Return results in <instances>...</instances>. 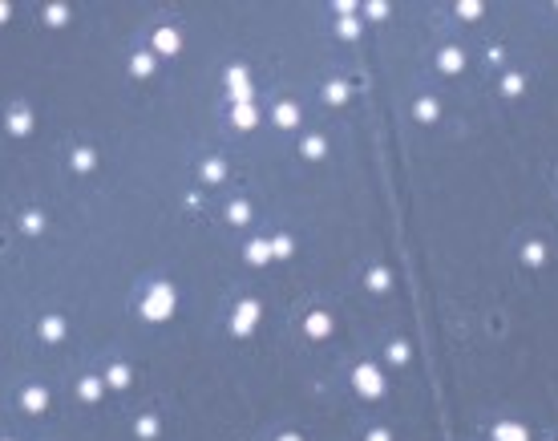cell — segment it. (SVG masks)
Returning a JSON list of instances; mask_svg holds the SVG:
<instances>
[{"mask_svg":"<svg viewBox=\"0 0 558 441\" xmlns=\"http://www.w3.org/2000/svg\"><path fill=\"white\" fill-rule=\"evenodd\" d=\"M368 288L372 291H388V288H393V276H388L385 267H372V271H368Z\"/></svg>","mask_w":558,"mask_h":441,"instance_id":"25","label":"cell"},{"mask_svg":"<svg viewBox=\"0 0 558 441\" xmlns=\"http://www.w3.org/2000/svg\"><path fill=\"white\" fill-rule=\"evenodd\" d=\"M352 385H356V393H360V397H368V401L385 397V373H381L376 365H356Z\"/></svg>","mask_w":558,"mask_h":441,"instance_id":"2","label":"cell"},{"mask_svg":"<svg viewBox=\"0 0 558 441\" xmlns=\"http://www.w3.org/2000/svg\"><path fill=\"white\" fill-rule=\"evenodd\" d=\"M522 264H526V267H542L546 264V243L542 239L522 243Z\"/></svg>","mask_w":558,"mask_h":441,"instance_id":"13","label":"cell"},{"mask_svg":"<svg viewBox=\"0 0 558 441\" xmlns=\"http://www.w3.org/2000/svg\"><path fill=\"white\" fill-rule=\"evenodd\" d=\"M364 13H368L372 21H385V16H388V4H385V0H372V4L364 9Z\"/></svg>","mask_w":558,"mask_h":441,"instance_id":"31","label":"cell"},{"mask_svg":"<svg viewBox=\"0 0 558 441\" xmlns=\"http://www.w3.org/2000/svg\"><path fill=\"white\" fill-rule=\"evenodd\" d=\"M348 93H352L348 81H328V85H324V101H328V105H344Z\"/></svg>","mask_w":558,"mask_h":441,"instance_id":"17","label":"cell"},{"mask_svg":"<svg viewBox=\"0 0 558 441\" xmlns=\"http://www.w3.org/2000/svg\"><path fill=\"white\" fill-rule=\"evenodd\" d=\"M178 45H182V41H178V33H174V28H154V49L158 53H166V57H174V53H178Z\"/></svg>","mask_w":558,"mask_h":441,"instance_id":"9","label":"cell"},{"mask_svg":"<svg viewBox=\"0 0 558 441\" xmlns=\"http://www.w3.org/2000/svg\"><path fill=\"white\" fill-rule=\"evenodd\" d=\"M49 25H65V4H49Z\"/></svg>","mask_w":558,"mask_h":441,"instance_id":"33","label":"cell"},{"mask_svg":"<svg viewBox=\"0 0 558 441\" xmlns=\"http://www.w3.org/2000/svg\"><path fill=\"white\" fill-rule=\"evenodd\" d=\"M73 166H77V170H89V166H93V150H77L73 154Z\"/></svg>","mask_w":558,"mask_h":441,"instance_id":"32","label":"cell"},{"mask_svg":"<svg viewBox=\"0 0 558 441\" xmlns=\"http://www.w3.org/2000/svg\"><path fill=\"white\" fill-rule=\"evenodd\" d=\"M29 126H33V122H29L25 110H16V114L9 118V130H13V134H29Z\"/></svg>","mask_w":558,"mask_h":441,"instance_id":"30","label":"cell"},{"mask_svg":"<svg viewBox=\"0 0 558 441\" xmlns=\"http://www.w3.org/2000/svg\"><path fill=\"white\" fill-rule=\"evenodd\" d=\"M41 336H45L49 344H57V341L65 336V320H61V316H49V320L41 324Z\"/></svg>","mask_w":558,"mask_h":441,"instance_id":"20","label":"cell"},{"mask_svg":"<svg viewBox=\"0 0 558 441\" xmlns=\"http://www.w3.org/2000/svg\"><path fill=\"white\" fill-rule=\"evenodd\" d=\"M130 69H134V77H150L154 73V57H150V53H138L134 61H130Z\"/></svg>","mask_w":558,"mask_h":441,"instance_id":"28","label":"cell"},{"mask_svg":"<svg viewBox=\"0 0 558 441\" xmlns=\"http://www.w3.org/2000/svg\"><path fill=\"white\" fill-rule=\"evenodd\" d=\"M227 223H235V227H247V223H251V207H247L243 199L231 202V207H227Z\"/></svg>","mask_w":558,"mask_h":441,"instance_id":"19","label":"cell"},{"mask_svg":"<svg viewBox=\"0 0 558 441\" xmlns=\"http://www.w3.org/2000/svg\"><path fill=\"white\" fill-rule=\"evenodd\" d=\"M437 69H441V73H461V69H465V53L458 49V45H449V49H441L437 53Z\"/></svg>","mask_w":558,"mask_h":441,"instance_id":"7","label":"cell"},{"mask_svg":"<svg viewBox=\"0 0 558 441\" xmlns=\"http://www.w3.org/2000/svg\"><path fill=\"white\" fill-rule=\"evenodd\" d=\"M202 178H207V182H223V178H227V162H223V158L202 162Z\"/></svg>","mask_w":558,"mask_h":441,"instance_id":"22","label":"cell"},{"mask_svg":"<svg viewBox=\"0 0 558 441\" xmlns=\"http://www.w3.org/2000/svg\"><path fill=\"white\" fill-rule=\"evenodd\" d=\"M21 405H25V413H45V409H49V393L41 389V385H29V389L21 393Z\"/></svg>","mask_w":558,"mask_h":441,"instance_id":"8","label":"cell"},{"mask_svg":"<svg viewBox=\"0 0 558 441\" xmlns=\"http://www.w3.org/2000/svg\"><path fill=\"white\" fill-rule=\"evenodd\" d=\"M485 61H490V65H502V61H506V49H485Z\"/></svg>","mask_w":558,"mask_h":441,"instance_id":"34","label":"cell"},{"mask_svg":"<svg viewBox=\"0 0 558 441\" xmlns=\"http://www.w3.org/2000/svg\"><path fill=\"white\" fill-rule=\"evenodd\" d=\"M4 441H9V437H4Z\"/></svg>","mask_w":558,"mask_h":441,"instance_id":"39","label":"cell"},{"mask_svg":"<svg viewBox=\"0 0 558 441\" xmlns=\"http://www.w3.org/2000/svg\"><path fill=\"white\" fill-rule=\"evenodd\" d=\"M45 227V219L41 214H25V231H41Z\"/></svg>","mask_w":558,"mask_h":441,"instance_id":"35","label":"cell"},{"mask_svg":"<svg viewBox=\"0 0 558 441\" xmlns=\"http://www.w3.org/2000/svg\"><path fill=\"white\" fill-rule=\"evenodd\" d=\"M291 251H296V243L287 239V235H275L272 239V259H287Z\"/></svg>","mask_w":558,"mask_h":441,"instance_id":"29","label":"cell"},{"mask_svg":"<svg viewBox=\"0 0 558 441\" xmlns=\"http://www.w3.org/2000/svg\"><path fill=\"white\" fill-rule=\"evenodd\" d=\"M502 93H506V98H522V93H526V77L522 73H502Z\"/></svg>","mask_w":558,"mask_h":441,"instance_id":"18","label":"cell"},{"mask_svg":"<svg viewBox=\"0 0 558 441\" xmlns=\"http://www.w3.org/2000/svg\"><path fill=\"white\" fill-rule=\"evenodd\" d=\"M158 429H162V421L154 413H146V417H138V421H134V437L154 441V437H158Z\"/></svg>","mask_w":558,"mask_h":441,"instance_id":"15","label":"cell"},{"mask_svg":"<svg viewBox=\"0 0 558 441\" xmlns=\"http://www.w3.org/2000/svg\"><path fill=\"white\" fill-rule=\"evenodd\" d=\"M259 316H263V308L255 300H243L235 308V316H231V332H235V336H251V328L259 324Z\"/></svg>","mask_w":558,"mask_h":441,"instance_id":"3","label":"cell"},{"mask_svg":"<svg viewBox=\"0 0 558 441\" xmlns=\"http://www.w3.org/2000/svg\"><path fill=\"white\" fill-rule=\"evenodd\" d=\"M490 441H530V429L522 421H497L490 425Z\"/></svg>","mask_w":558,"mask_h":441,"instance_id":"4","label":"cell"},{"mask_svg":"<svg viewBox=\"0 0 558 441\" xmlns=\"http://www.w3.org/2000/svg\"><path fill=\"white\" fill-rule=\"evenodd\" d=\"M299 150H304V158H311V162H316V158H324V154H328V142H324L320 134H311V138H304V146H299Z\"/></svg>","mask_w":558,"mask_h":441,"instance_id":"21","label":"cell"},{"mask_svg":"<svg viewBox=\"0 0 558 441\" xmlns=\"http://www.w3.org/2000/svg\"><path fill=\"white\" fill-rule=\"evenodd\" d=\"M0 21H9V4H0Z\"/></svg>","mask_w":558,"mask_h":441,"instance_id":"38","label":"cell"},{"mask_svg":"<svg viewBox=\"0 0 558 441\" xmlns=\"http://www.w3.org/2000/svg\"><path fill=\"white\" fill-rule=\"evenodd\" d=\"M409 356H413V348H409V341H393L385 348V360L393 368H401V365H409Z\"/></svg>","mask_w":558,"mask_h":441,"instance_id":"14","label":"cell"},{"mask_svg":"<svg viewBox=\"0 0 558 441\" xmlns=\"http://www.w3.org/2000/svg\"><path fill=\"white\" fill-rule=\"evenodd\" d=\"M364 441H393V433H388V429H368V437Z\"/></svg>","mask_w":558,"mask_h":441,"instance_id":"36","label":"cell"},{"mask_svg":"<svg viewBox=\"0 0 558 441\" xmlns=\"http://www.w3.org/2000/svg\"><path fill=\"white\" fill-rule=\"evenodd\" d=\"M77 393H81V401H86V405H93V401L101 397V377H86Z\"/></svg>","mask_w":558,"mask_h":441,"instance_id":"23","label":"cell"},{"mask_svg":"<svg viewBox=\"0 0 558 441\" xmlns=\"http://www.w3.org/2000/svg\"><path fill=\"white\" fill-rule=\"evenodd\" d=\"M247 264H255V267L272 264V239H251L247 243Z\"/></svg>","mask_w":558,"mask_h":441,"instance_id":"12","label":"cell"},{"mask_svg":"<svg viewBox=\"0 0 558 441\" xmlns=\"http://www.w3.org/2000/svg\"><path fill=\"white\" fill-rule=\"evenodd\" d=\"M413 118H417V122H437V118H441V105H437L433 98H421L413 105Z\"/></svg>","mask_w":558,"mask_h":441,"instance_id":"16","label":"cell"},{"mask_svg":"<svg viewBox=\"0 0 558 441\" xmlns=\"http://www.w3.org/2000/svg\"><path fill=\"white\" fill-rule=\"evenodd\" d=\"M231 122H235L239 130H251L255 122H259V114H255L251 101H239V105H231Z\"/></svg>","mask_w":558,"mask_h":441,"instance_id":"10","label":"cell"},{"mask_svg":"<svg viewBox=\"0 0 558 441\" xmlns=\"http://www.w3.org/2000/svg\"><path fill=\"white\" fill-rule=\"evenodd\" d=\"M227 85H231V105L239 101H251V81H247V69H227Z\"/></svg>","mask_w":558,"mask_h":441,"instance_id":"5","label":"cell"},{"mask_svg":"<svg viewBox=\"0 0 558 441\" xmlns=\"http://www.w3.org/2000/svg\"><path fill=\"white\" fill-rule=\"evenodd\" d=\"M105 380H110L113 389H125V385H130V368H125V365H110V368H105Z\"/></svg>","mask_w":558,"mask_h":441,"instance_id":"26","label":"cell"},{"mask_svg":"<svg viewBox=\"0 0 558 441\" xmlns=\"http://www.w3.org/2000/svg\"><path fill=\"white\" fill-rule=\"evenodd\" d=\"M304 332H308L311 341H324V336H332V316L316 308V312H311L308 320H304Z\"/></svg>","mask_w":558,"mask_h":441,"instance_id":"6","label":"cell"},{"mask_svg":"<svg viewBox=\"0 0 558 441\" xmlns=\"http://www.w3.org/2000/svg\"><path fill=\"white\" fill-rule=\"evenodd\" d=\"M142 316L146 320H170L174 316V284H166V279H158V284H150L146 300H142Z\"/></svg>","mask_w":558,"mask_h":441,"instance_id":"1","label":"cell"},{"mask_svg":"<svg viewBox=\"0 0 558 441\" xmlns=\"http://www.w3.org/2000/svg\"><path fill=\"white\" fill-rule=\"evenodd\" d=\"M275 126H279V130H296L299 126V105L279 101V105H275Z\"/></svg>","mask_w":558,"mask_h":441,"instance_id":"11","label":"cell"},{"mask_svg":"<svg viewBox=\"0 0 558 441\" xmlns=\"http://www.w3.org/2000/svg\"><path fill=\"white\" fill-rule=\"evenodd\" d=\"M482 13H485L482 0H461V4H458V16H461V21H477Z\"/></svg>","mask_w":558,"mask_h":441,"instance_id":"27","label":"cell"},{"mask_svg":"<svg viewBox=\"0 0 558 441\" xmlns=\"http://www.w3.org/2000/svg\"><path fill=\"white\" fill-rule=\"evenodd\" d=\"M275 441H304V437H299V433H279Z\"/></svg>","mask_w":558,"mask_h":441,"instance_id":"37","label":"cell"},{"mask_svg":"<svg viewBox=\"0 0 558 441\" xmlns=\"http://www.w3.org/2000/svg\"><path fill=\"white\" fill-rule=\"evenodd\" d=\"M336 33H340L344 41H356L360 37V21L356 16H340V21H336Z\"/></svg>","mask_w":558,"mask_h":441,"instance_id":"24","label":"cell"}]
</instances>
